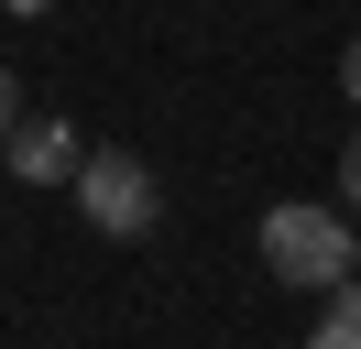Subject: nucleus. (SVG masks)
I'll use <instances>...</instances> for the list:
<instances>
[{"instance_id":"obj_1","label":"nucleus","mask_w":361,"mask_h":349,"mask_svg":"<svg viewBox=\"0 0 361 349\" xmlns=\"http://www.w3.org/2000/svg\"><path fill=\"white\" fill-rule=\"evenodd\" d=\"M263 273L329 295L339 273H361V240H350V218H339V208H307V196H295V208L263 218Z\"/></svg>"},{"instance_id":"obj_2","label":"nucleus","mask_w":361,"mask_h":349,"mask_svg":"<svg viewBox=\"0 0 361 349\" xmlns=\"http://www.w3.org/2000/svg\"><path fill=\"white\" fill-rule=\"evenodd\" d=\"M77 218H88L99 240H142L164 218V186H154V164H142V153H77Z\"/></svg>"},{"instance_id":"obj_3","label":"nucleus","mask_w":361,"mask_h":349,"mask_svg":"<svg viewBox=\"0 0 361 349\" xmlns=\"http://www.w3.org/2000/svg\"><path fill=\"white\" fill-rule=\"evenodd\" d=\"M0 153H11L23 186H66V174H77V131H66V120H11Z\"/></svg>"},{"instance_id":"obj_4","label":"nucleus","mask_w":361,"mask_h":349,"mask_svg":"<svg viewBox=\"0 0 361 349\" xmlns=\"http://www.w3.org/2000/svg\"><path fill=\"white\" fill-rule=\"evenodd\" d=\"M317 349H361V273L329 284V305H317Z\"/></svg>"},{"instance_id":"obj_5","label":"nucleus","mask_w":361,"mask_h":349,"mask_svg":"<svg viewBox=\"0 0 361 349\" xmlns=\"http://www.w3.org/2000/svg\"><path fill=\"white\" fill-rule=\"evenodd\" d=\"M339 196L361 208V131H350V153H339Z\"/></svg>"},{"instance_id":"obj_6","label":"nucleus","mask_w":361,"mask_h":349,"mask_svg":"<svg viewBox=\"0 0 361 349\" xmlns=\"http://www.w3.org/2000/svg\"><path fill=\"white\" fill-rule=\"evenodd\" d=\"M23 120V77H11V65H0V131Z\"/></svg>"},{"instance_id":"obj_7","label":"nucleus","mask_w":361,"mask_h":349,"mask_svg":"<svg viewBox=\"0 0 361 349\" xmlns=\"http://www.w3.org/2000/svg\"><path fill=\"white\" fill-rule=\"evenodd\" d=\"M339 87H350V99H361V33L339 44Z\"/></svg>"},{"instance_id":"obj_8","label":"nucleus","mask_w":361,"mask_h":349,"mask_svg":"<svg viewBox=\"0 0 361 349\" xmlns=\"http://www.w3.org/2000/svg\"><path fill=\"white\" fill-rule=\"evenodd\" d=\"M0 11H23V22H44V11H55V0H0Z\"/></svg>"}]
</instances>
